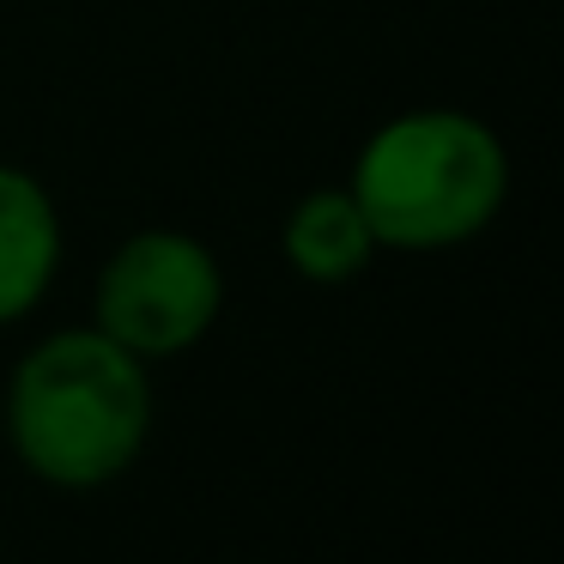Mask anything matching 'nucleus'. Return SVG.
I'll use <instances>...</instances> for the list:
<instances>
[{
  "label": "nucleus",
  "mask_w": 564,
  "mask_h": 564,
  "mask_svg": "<svg viewBox=\"0 0 564 564\" xmlns=\"http://www.w3.org/2000/svg\"><path fill=\"white\" fill-rule=\"evenodd\" d=\"M91 328L128 346L134 358H176L207 340L225 310V273L200 237L188 231H134L98 273Z\"/></svg>",
  "instance_id": "obj_3"
},
{
  "label": "nucleus",
  "mask_w": 564,
  "mask_h": 564,
  "mask_svg": "<svg viewBox=\"0 0 564 564\" xmlns=\"http://www.w3.org/2000/svg\"><path fill=\"white\" fill-rule=\"evenodd\" d=\"M62 268V213L19 164H0V328L43 304Z\"/></svg>",
  "instance_id": "obj_4"
},
{
  "label": "nucleus",
  "mask_w": 564,
  "mask_h": 564,
  "mask_svg": "<svg viewBox=\"0 0 564 564\" xmlns=\"http://www.w3.org/2000/svg\"><path fill=\"white\" fill-rule=\"evenodd\" d=\"M352 200L377 249H455L498 219L510 195L503 140L467 110H401L358 147Z\"/></svg>",
  "instance_id": "obj_2"
},
{
  "label": "nucleus",
  "mask_w": 564,
  "mask_h": 564,
  "mask_svg": "<svg viewBox=\"0 0 564 564\" xmlns=\"http://www.w3.org/2000/svg\"><path fill=\"white\" fill-rule=\"evenodd\" d=\"M280 249H285V261H292L297 280L346 285V280H358V273L370 268L377 237H370L352 188H310V195L285 213Z\"/></svg>",
  "instance_id": "obj_5"
},
{
  "label": "nucleus",
  "mask_w": 564,
  "mask_h": 564,
  "mask_svg": "<svg viewBox=\"0 0 564 564\" xmlns=\"http://www.w3.org/2000/svg\"><path fill=\"white\" fill-rule=\"evenodd\" d=\"M152 437L147 358L98 328L37 340L7 382V443L55 491H98L140 462Z\"/></svg>",
  "instance_id": "obj_1"
}]
</instances>
